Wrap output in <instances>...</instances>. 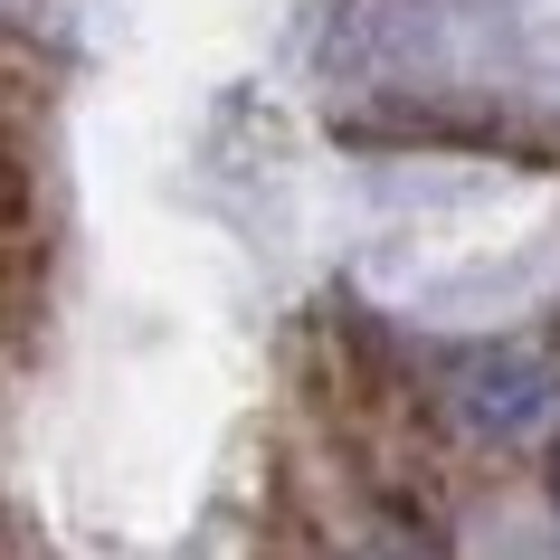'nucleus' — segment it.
<instances>
[]
</instances>
